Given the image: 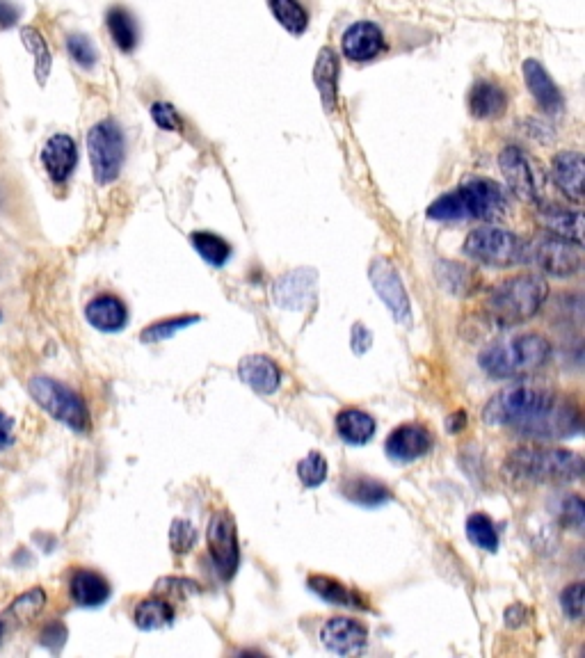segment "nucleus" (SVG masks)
Masks as SVG:
<instances>
[{"mask_svg":"<svg viewBox=\"0 0 585 658\" xmlns=\"http://www.w3.org/2000/svg\"><path fill=\"white\" fill-rule=\"evenodd\" d=\"M483 421L535 441H560L581 432V412L574 400L531 384H517L492 396L483 409Z\"/></svg>","mask_w":585,"mask_h":658,"instance_id":"nucleus-1","label":"nucleus"},{"mask_svg":"<svg viewBox=\"0 0 585 658\" xmlns=\"http://www.w3.org/2000/svg\"><path fill=\"white\" fill-rule=\"evenodd\" d=\"M508 211V197L499 183L490 179H469L446 192L428 206V218L435 222L501 220Z\"/></svg>","mask_w":585,"mask_h":658,"instance_id":"nucleus-2","label":"nucleus"},{"mask_svg":"<svg viewBox=\"0 0 585 658\" xmlns=\"http://www.w3.org/2000/svg\"><path fill=\"white\" fill-rule=\"evenodd\" d=\"M506 469L515 478L542 485H567L583 476V457L565 448L519 446L508 455Z\"/></svg>","mask_w":585,"mask_h":658,"instance_id":"nucleus-3","label":"nucleus"},{"mask_svg":"<svg viewBox=\"0 0 585 658\" xmlns=\"http://www.w3.org/2000/svg\"><path fill=\"white\" fill-rule=\"evenodd\" d=\"M551 357V343L542 334H519L487 345L480 352V368L496 380H508L540 371Z\"/></svg>","mask_w":585,"mask_h":658,"instance_id":"nucleus-4","label":"nucleus"},{"mask_svg":"<svg viewBox=\"0 0 585 658\" xmlns=\"http://www.w3.org/2000/svg\"><path fill=\"white\" fill-rule=\"evenodd\" d=\"M549 298V284L540 275H517L501 282L487 298V311L501 325H519L538 316Z\"/></svg>","mask_w":585,"mask_h":658,"instance_id":"nucleus-5","label":"nucleus"},{"mask_svg":"<svg viewBox=\"0 0 585 658\" xmlns=\"http://www.w3.org/2000/svg\"><path fill=\"white\" fill-rule=\"evenodd\" d=\"M28 393L46 414H51L55 421L64 423L74 432H85L90 428V412H87V405L74 389L67 387V384H62L46 375H35L30 377L28 382Z\"/></svg>","mask_w":585,"mask_h":658,"instance_id":"nucleus-6","label":"nucleus"},{"mask_svg":"<svg viewBox=\"0 0 585 658\" xmlns=\"http://www.w3.org/2000/svg\"><path fill=\"white\" fill-rule=\"evenodd\" d=\"M464 254L490 268H512L526 263V243L512 231L485 224L464 240Z\"/></svg>","mask_w":585,"mask_h":658,"instance_id":"nucleus-7","label":"nucleus"},{"mask_svg":"<svg viewBox=\"0 0 585 658\" xmlns=\"http://www.w3.org/2000/svg\"><path fill=\"white\" fill-rule=\"evenodd\" d=\"M87 154H90L94 181L99 186H110L112 181H117L126 158V142L119 124L112 119L94 124L87 133Z\"/></svg>","mask_w":585,"mask_h":658,"instance_id":"nucleus-8","label":"nucleus"},{"mask_svg":"<svg viewBox=\"0 0 585 658\" xmlns=\"http://www.w3.org/2000/svg\"><path fill=\"white\" fill-rule=\"evenodd\" d=\"M526 263H533L535 268L549 277L567 279L579 275L583 266V250L579 243L547 234L533 240V243H526Z\"/></svg>","mask_w":585,"mask_h":658,"instance_id":"nucleus-9","label":"nucleus"},{"mask_svg":"<svg viewBox=\"0 0 585 658\" xmlns=\"http://www.w3.org/2000/svg\"><path fill=\"white\" fill-rule=\"evenodd\" d=\"M206 542H208V553H211L213 558L215 572L220 574V579L224 581L234 579L240 563V549H238L236 521L227 510L215 512L211 521H208Z\"/></svg>","mask_w":585,"mask_h":658,"instance_id":"nucleus-10","label":"nucleus"},{"mask_svg":"<svg viewBox=\"0 0 585 658\" xmlns=\"http://www.w3.org/2000/svg\"><path fill=\"white\" fill-rule=\"evenodd\" d=\"M368 279L375 291H378L380 300L387 304L391 316L396 318L398 325L410 327L412 325V307H410V298H407L405 284L400 279L398 270L394 263L384 256H378V259L371 261V268H368Z\"/></svg>","mask_w":585,"mask_h":658,"instance_id":"nucleus-11","label":"nucleus"},{"mask_svg":"<svg viewBox=\"0 0 585 658\" xmlns=\"http://www.w3.org/2000/svg\"><path fill=\"white\" fill-rule=\"evenodd\" d=\"M499 167L503 179L508 183V188L515 192L522 202L540 206V188L538 181H535L533 165L522 149L515 147V144L503 149L499 156Z\"/></svg>","mask_w":585,"mask_h":658,"instance_id":"nucleus-12","label":"nucleus"},{"mask_svg":"<svg viewBox=\"0 0 585 658\" xmlns=\"http://www.w3.org/2000/svg\"><path fill=\"white\" fill-rule=\"evenodd\" d=\"M432 448V435L426 425L405 423L387 437L384 451L398 464H410L426 457Z\"/></svg>","mask_w":585,"mask_h":658,"instance_id":"nucleus-13","label":"nucleus"},{"mask_svg":"<svg viewBox=\"0 0 585 658\" xmlns=\"http://www.w3.org/2000/svg\"><path fill=\"white\" fill-rule=\"evenodd\" d=\"M320 640L334 654L355 656L362 654L368 645V629L352 617H334L320 629Z\"/></svg>","mask_w":585,"mask_h":658,"instance_id":"nucleus-14","label":"nucleus"},{"mask_svg":"<svg viewBox=\"0 0 585 658\" xmlns=\"http://www.w3.org/2000/svg\"><path fill=\"white\" fill-rule=\"evenodd\" d=\"M316 288V272L314 270H295L286 272L272 286V300L277 307L286 311H302L307 309L314 300Z\"/></svg>","mask_w":585,"mask_h":658,"instance_id":"nucleus-15","label":"nucleus"},{"mask_svg":"<svg viewBox=\"0 0 585 658\" xmlns=\"http://www.w3.org/2000/svg\"><path fill=\"white\" fill-rule=\"evenodd\" d=\"M341 51L350 62H371L384 51V32L373 21H357L343 32Z\"/></svg>","mask_w":585,"mask_h":658,"instance_id":"nucleus-16","label":"nucleus"},{"mask_svg":"<svg viewBox=\"0 0 585 658\" xmlns=\"http://www.w3.org/2000/svg\"><path fill=\"white\" fill-rule=\"evenodd\" d=\"M42 165L53 183H67L78 165V147L71 135L55 133L42 149Z\"/></svg>","mask_w":585,"mask_h":658,"instance_id":"nucleus-17","label":"nucleus"},{"mask_svg":"<svg viewBox=\"0 0 585 658\" xmlns=\"http://www.w3.org/2000/svg\"><path fill=\"white\" fill-rule=\"evenodd\" d=\"M238 377L247 387L263 396H270L282 384V371L279 366L266 355H247L240 359L238 364Z\"/></svg>","mask_w":585,"mask_h":658,"instance_id":"nucleus-18","label":"nucleus"},{"mask_svg":"<svg viewBox=\"0 0 585 658\" xmlns=\"http://www.w3.org/2000/svg\"><path fill=\"white\" fill-rule=\"evenodd\" d=\"M583 165V154L576 149L560 151V154H556L554 163H551V174H554V183L558 190L576 204H581L583 199Z\"/></svg>","mask_w":585,"mask_h":658,"instance_id":"nucleus-19","label":"nucleus"},{"mask_svg":"<svg viewBox=\"0 0 585 658\" xmlns=\"http://www.w3.org/2000/svg\"><path fill=\"white\" fill-rule=\"evenodd\" d=\"M524 80L528 92L533 94V99L538 101V106L549 112V115H560L565 108V99L556 87L554 80L547 74V69L542 67L538 60H526L524 62Z\"/></svg>","mask_w":585,"mask_h":658,"instance_id":"nucleus-20","label":"nucleus"},{"mask_svg":"<svg viewBox=\"0 0 585 658\" xmlns=\"http://www.w3.org/2000/svg\"><path fill=\"white\" fill-rule=\"evenodd\" d=\"M85 318L99 332H122L128 323V307L117 295H99L85 307Z\"/></svg>","mask_w":585,"mask_h":658,"instance_id":"nucleus-21","label":"nucleus"},{"mask_svg":"<svg viewBox=\"0 0 585 658\" xmlns=\"http://www.w3.org/2000/svg\"><path fill=\"white\" fill-rule=\"evenodd\" d=\"M469 110L476 119H499L508 110V94L496 80L480 78L471 87Z\"/></svg>","mask_w":585,"mask_h":658,"instance_id":"nucleus-22","label":"nucleus"},{"mask_svg":"<svg viewBox=\"0 0 585 658\" xmlns=\"http://www.w3.org/2000/svg\"><path fill=\"white\" fill-rule=\"evenodd\" d=\"M314 85L320 92V101L327 115L339 106V58L330 46L320 48L314 64Z\"/></svg>","mask_w":585,"mask_h":658,"instance_id":"nucleus-23","label":"nucleus"},{"mask_svg":"<svg viewBox=\"0 0 585 658\" xmlns=\"http://www.w3.org/2000/svg\"><path fill=\"white\" fill-rule=\"evenodd\" d=\"M69 595L80 608H99L110 599V583L99 572L78 569L69 581Z\"/></svg>","mask_w":585,"mask_h":658,"instance_id":"nucleus-24","label":"nucleus"},{"mask_svg":"<svg viewBox=\"0 0 585 658\" xmlns=\"http://www.w3.org/2000/svg\"><path fill=\"white\" fill-rule=\"evenodd\" d=\"M375 430H378V423L364 409L348 407L341 409L339 416H336V435L350 446L368 444L375 437Z\"/></svg>","mask_w":585,"mask_h":658,"instance_id":"nucleus-25","label":"nucleus"},{"mask_svg":"<svg viewBox=\"0 0 585 658\" xmlns=\"http://www.w3.org/2000/svg\"><path fill=\"white\" fill-rule=\"evenodd\" d=\"M540 224L549 231L551 236L572 240V243H583V215L579 211L560 206H540Z\"/></svg>","mask_w":585,"mask_h":658,"instance_id":"nucleus-26","label":"nucleus"},{"mask_svg":"<svg viewBox=\"0 0 585 658\" xmlns=\"http://www.w3.org/2000/svg\"><path fill=\"white\" fill-rule=\"evenodd\" d=\"M341 492L348 501L362 505V508H380V505L389 503L391 496H394L387 485L368 476L346 480V483L341 485Z\"/></svg>","mask_w":585,"mask_h":658,"instance_id":"nucleus-27","label":"nucleus"},{"mask_svg":"<svg viewBox=\"0 0 585 658\" xmlns=\"http://www.w3.org/2000/svg\"><path fill=\"white\" fill-rule=\"evenodd\" d=\"M174 617H176L174 606L163 597L142 599L133 611L135 627L142 631H156V629L170 627V624L174 622Z\"/></svg>","mask_w":585,"mask_h":658,"instance_id":"nucleus-28","label":"nucleus"},{"mask_svg":"<svg viewBox=\"0 0 585 658\" xmlns=\"http://www.w3.org/2000/svg\"><path fill=\"white\" fill-rule=\"evenodd\" d=\"M106 26L112 42L122 53H133L138 46V26H135L133 14L122 5H112L106 14Z\"/></svg>","mask_w":585,"mask_h":658,"instance_id":"nucleus-29","label":"nucleus"},{"mask_svg":"<svg viewBox=\"0 0 585 658\" xmlns=\"http://www.w3.org/2000/svg\"><path fill=\"white\" fill-rule=\"evenodd\" d=\"M309 590H314L316 595L334 606H346V608H368L366 601L357 595L355 590H350L348 585L339 583L330 576H311L309 579Z\"/></svg>","mask_w":585,"mask_h":658,"instance_id":"nucleus-30","label":"nucleus"},{"mask_svg":"<svg viewBox=\"0 0 585 658\" xmlns=\"http://www.w3.org/2000/svg\"><path fill=\"white\" fill-rule=\"evenodd\" d=\"M21 37V44L26 46V51L32 55V60H35V78H37V85L44 87L48 76H51V67H53V55H51V48H48L46 39L42 32H39L35 26H26L21 28L19 32Z\"/></svg>","mask_w":585,"mask_h":658,"instance_id":"nucleus-31","label":"nucleus"},{"mask_svg":"<svg viewBox=\"0 0 585 658\" xmlns=\"http://www.w3.org/2000/svg\"><path fill=\"white\" fill-rule=\"evenodd\" d=\"M270 12L275 14L279 26L291 35H304L309 28V12L302 0H268Z\"/></svg>","mask_w":585,"mask_h":658,"instance_id":"nucleus-32","label":"nucleus"},{"mask_svg":"<svg viewBox=\"0 0 585 658\" xmlns=\"http://www.w3.org/2000/svg\"><path fill=\"white\" fill-rule=\"evenodd\" d=\"M190 240L197 254L202 256L206 263H211V266L220 268L229 261L231 245L218 234H211V231H195V234L190 236Z\"/></svg>","mask_w":585,"mask_h":658,"instance_id":"nucleus-33","label":"nucleus"},{"mask_svg":"<svg viewBox=\"0 0 585 658\" xmlns=\"http://www.w3.org/2000/svg\"><path fill=\"white\" fill-rule=\"evenodd\" d=\"M467 537L471 544H476L478 549L494 553L499 549V533H496L494 521L483 515V512H474L467 519Z\"/></svg>","mask_w":585,"mask_h":658,"instance_id":"nucleus-34","label":"nucleus"},{"mask_svg":"<svg viewBox=\"0 0 585 658\" xmlns=\"http://www.w3.org/2000/svg\"><path fill=\"white\" fill-rule=\"evenodd\" d=\"M46 601H48V597L42 588H32L16 597L7 613H10L19 624H30L32 620H37L39 613L44 611Z\"/></svg>","mask_w":585,"mask_h":658,"instance_id":"nucleus-35","label":"nucleus"},{"mask_svg":"<svg viewBox=\"0 0 585 658\" xmlns=\"http://www.w3.org/2000/svg\"><path fill=\"white\" fill-rule=\"evenodd\" d=\"M199 316H174V318H167V320H158V323L149 325L144 332L140 334V341L142 343H160V341H167L172 339L181 332V329H186L190 325L199 323Z\"/></svg>","mask_w":585,"mask_h":658,"instance_id":"nucleus-36","label":"nucleus"},{"mask_svg":"<svg viewBox=\"0 0 585 658\" xmlns=\"http://www.w3.org/2000/svg\"><path fill=\"white\" fill-rule=\"evenodd\" d=\"M298 478L304 487H320L327 480V460L318 451H311L298 462Z\"/></svg>","mask_w":585,"mask_h":658,"instance_id":"nucleus-37","label":"nucleus"},{"mask_svg":"<svg viewBox=\"0 0 585 658\" xmlns=\"http://www.w3.org/2000/svg\"><path fill=\"white\" fill-rule=\"evenodd\" d=\"M197 544V528L188 519H174L170 526V547L176 556H186Z\"/></svg>","mask_w":585,"mask_h":658,"instance_id":"nucleus-38","label":"nucleus"},{"mask_svg":"<svg viewBox=\"0 0 585 658\" xmlns=\"http://www.w3.org/2000/svg\"><path fill=\"white\" fill-rule=\"evenodd\" d=\"M67 51L71 55V60H74L80 69H87V71L94 69L96 60H99L92 39L85 37V35H69L67 37Z\"/></svg>","mask_w":585,"mask_h":658,"instance_id":"nucleus-39","label":"nucleus"},{"mask_svg":"<svg viewBox=\"0 0 585 658\" xmlns=\"http://www.w3.org/2000/svg\"><path fill=\"white\" fill-rule=\"evenodd\" d=\"M560 606H563V613L570 617V620L581 622L585 611L583 583H572L570 588H565L563 595H560Z\"/></svg>","mask_w":585,"mask_h":658,"instance_id":"nucleus-40","label":"nucleus"},{"mask_svg":"<svg viewBox=\"0 0 585 658\" xmlns=\"http://www.w3.org/2000/svg\"><path fill=\"white\" fill-rule=\"evenodd\" d=\"M151 117H154V122L163 128V131H183V119L170 103L156 101L154 106H151Z\"/></svg>","mask_w":585,"mask_h":658,"instance_id":"nucleus-41","label":"nucleus"},{"mask_svg":"<svg viewBox=\"0 0 585 658\" xmlns=\"http://www.w3.org/2000/svg\"><path fill=\"white\" fill-rule=\"evenodd\" d=\"M158 592H174V595L188 599L192 595H199V585L188 579H163L156 583V595Z\"/></svg>","mask_w":585,"mask_h":658,"instance_id":"nucleus-42","label":"nucleus"},{"mask_svg":"<svg viewBox=\"0 0 585 658\" xmlns=\"http://www.w3.org/2000/svg\"><path fill=\"white\" fill-rule=\"evenodd\" d=\"M563 517H565V524L572 526L576 533L583 531L585 508H583V501L579 499V496H570V499L565 501V505H563Z\"/></svg>","mask_w":585,"mask_h":658,"instance_id":"nucleus-43","label":"nucleus"},{"mask_svg":"<svg viewBox=\"0 0 585 658\" xmlns=\"http://www.w3.org/2000/svg\"><path fill=\"white\" fill-rule=\"evenodd\" d=\"M64 643H67V627L62 622H51L42 631V645L51 649V652H60Z\"/></svg>","mask_w":585,"mask_h":658,"instance_id":"nucleus-44","label":"nucleus"},{"mask_svg":"<svg viewBox=\"0 0 585 658\" xmlns=\"http://www.w3.org/2000/svg\"><path fill=\"white\" fill-rule=\"evenodd\" d=\"M350 345H352V350H355V355H364V352L371 350V345H373V334H371V329H368V327L362 325V323H357L355 327H352Z\"/></svg>","mask_w":585,"mask_h":658,"instance_id":"nucleus-45","label":"nucleus"},{"mask_svg":"<svg viewBox=\"0 0 585 658\" xmlns=\"http://www.w3.org/2000/svg\"><path fill=\"white\" fill-rule=\"evenodd\" d=\"M21 19V10L12 0H0V30H10Z\"/></svg>","mask_w":585,"mask_h":658,"instance_id":"nucleus-46","label":"nucleus"},{"mask_svg":"<svg viewBox=\"0 0 585 658\" xmlns=\"http://www.w3.org/2000/svg\"><path fill=\"white\" fill-rule=\"evenodd\" d=\"M14 444V419L0 412V451L10 448Z\"/></svg>","mask_w":585,"mask_h":658,"instance_id":"nucleus-47","label":"nucleus"},{"mask_svg":"<svg viewBox=\"0 0 585 658\" xmlns=\"http://www.w3.org/2000/svg\"><path fill=\"white\" fill-rule=\"evenodd\" d=\"M464 419H467V416H464V412L448 416V423H446L448 430H451V432H460L464 428Z\"/></svg>","mask_w":585,"mask_h":658,"instance_id":"nucleus-48","label":"nucleus"},{"mask_svg":"<svg viewBox=\"0 0 585 658\" xmlns=\"http://www.w3.org/2000/svg\"><path fill=\"white\" fill-rule=\"evenodd\" d=\"M3 631H5V629H3V622H0V638H3Z\"/></svg>","mask_w":585,"mask_h":658,"instance_id":"nucleus-49","label":"nucleus"}]
</instances>
